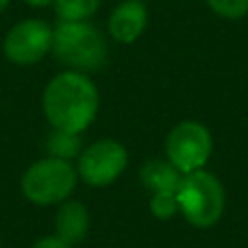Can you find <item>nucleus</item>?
<instances>
[{
  "mask_svg": "<svg viewBox=\"0 0 248 248\" xmlns=\"http://www.w3.org/2000/svg\"><path fill=\"white\" fill-rule=\"evenodd\" d=\"M42 107L52 128L83 133L98 116V87L85 72L65 70L46 85Z\"/></svg>",
  "mask_w": 248,
  "mask_h": 248,
  "instance_id": "1",
  "label": "nucleus"
},
{
  "mask_svg": "<svg viewBox=\"0 0 248 248\" xmlns=\"http://www.w3.org/2000/svg\"><path fill=\"white\" fill-rule=\"evenodd\" d=\"M52 52L63 65L77 72H96L109 59L105 35L90 22H59L52 29Z\"/></svg>",
  "mask_w": 248,
  "mask_h": 248,
  "instance_id": "2",
  "label": "nucleus"
},
{
  "mask_svg": "<svg viewBox=\"0 0 248 248\" xmlns=\"http://www.w3.org/2000/svg\"><path fill=\"white\" fill-rule=\"evenodd\" d=\"M179 214L196 229H209L220 222L227 205V194L216 174L209 170H196L183 174L176 187Z\"/></svg>",
  "mask_w": 248,
  "mask_h": 248,
  "instance_id": "3",
  "label": "nucleus"
},
{
  "mask_svg": "<svg viewBox=\"0 0 248 248\" xmlns=\"http://www.w3.org/2000/svg\"><path fill=\"white\" fill-rule=\"evenodd\" d=\"M78 174L72 161L46 157L35 161L22 174V194L26 201L39 207L61 205L77 189Z\"/></svg>",
  "mask_w": 248,
  "mask_h": 248,
  "instance_id": "4",
  "label": "nucleus"
},
{
  "mask_svg": "<svg viewBox=\"0 0 248 248\" xmlns=\"http://www.w3.org/2000/svg\"><path fill=\"white\" fill-rule=\"evenodd\" d=\"M214 153V137L202 122L183 120L166 137V159L181 172L202 170Z\"/></svg>",
  "mask_w": 248,
  "mask_h": 248,
  "instance_id": "5",
  "label": "nucleus"
},
{
  "mask_svg": "<svg viewBox=\"0 0 248 248\" xmlns=\"http://www.w3.org/2000/svg\"><path fill=\"white\" fill-rule=\"evenodd\" d=\"M128 166L126 148L116 140H98L81 150L77 157V174L92 187L116 183Z\"/></svg>",
  "mask_w": 248,
  "mask_h": 248,
  "instance_id": "6",
  "label": "nucleus"
},
{
  "mask_svg": "<svg viewBox=\"0 0 248 248\" xmlns=\"http://www.w3.org/2000/svg\"><path fill=\"white\" fill-rule=\"evenodd\" d=\"M4 57L17 65H33L52 50V29L44 20H24L4 37Z\"/></svg>",
  "mask_w": 248,
  "mask_h": 248,
  "instance_id": "7",
  "label": "nucleus"
},
{
  "mask_svg": "<svg viewBox=\"0 0 248 248\" xmlns=\"http://www.w3.org/2000/svg\"><path fill=\"white\" fill-rule=\"evenodd\" d=\"M148 26V11L141 0H124L109 17V35L120 44H133Z\"/></svg>",
  "mask_w": 248,
  "mask_h": 248,
  "instance_id": "8",
  "label": "nucleus"
},
{
  "mask_svg": "<svg viewBox=\"0 0 248 248\" xmlns=\"http://www.w3.org/2000/svg\"><path fill=\"white\" fill-rule=\"evenodd\" d=\"M90 231V209L81 201H63L55 216V237L70 246L81 244Z\"/></svg>",
  "mask_w": 248,
  "mask_h": 248,
  "instance_id": "9",
  "label": "nucleus"
},
{
  "mask_svg": "<svg viewBox=\"0 0 248 248\" xmlns=\"http://www.w3.org/2000/svg\"><path fill=\"white\" fill-rule=\"evenodd\" d=\"M181 172L168 159H150L140 168V181L150 194L155 192H176Z\"/></svg>",
  "mask_w": 248,
  "mask_h": 248,
  "instance_id": "10",
  "label": "nucleus"
},
{
  "mask_svg": "<svg viewBox=\"0 0 248 248\" xmlns=\"http://www.w3.org/2000/svg\"><path fill=\"white\" fill-rule=\"evenodd\" d=\"M46 150H48V157L72 161L83 150L81 133H70V131H59V128H55L46 141Z\"/></svg>",
  "mask_w": 248,
  "mask_h": 248,
  "instance_id": "11",
  "label": "nucleus"
},
{
  "mask_svg": "<svg viewBox=\"0 0 248 248\" xmlns=\"http://www.w3.org/2000/svg\"><path fill=\"white\" fill-rule=\"evenodd\" d=\"M59 22H85L98 11L100 0H55Z\"/></svg>",
  "mask_w": 248,
  "mask_h": 248,
  "instance_id": "12",
  "label": "nucleus"
},
{
  "mask_svg": "<svg viewBox=\"0 0 248 248\" xmlns=\"http://www.w3.org/2000/svg\"><path fill=\"white\" fill-rule=\"evenodd\" d=\"M148 207L157 220H172L174 216H179V201L174 192H155L150 196Z\"/></svg>",
  "mask_w": 248,
  "mask_h": 248,
  "instance_id": "13",
  "label": "nucleus"
},
{
  "mask_svg": "<svg viewBox=\"0 0 248 248\" xmlns=\"http://www.w3.org/2000/svg\"><path fill=\"white\" fill-rule=\"evenodd\" d=\"M216 16L224 20H242L248 13V0H205Z\"/></svg>",
  "mask_w": 248,
  "mask_h": 248,
  "instance_id": "14",
  "label": "nucleus"
},
{
  "mask_svg": "<svg viewBox=\"0 0 248 248\" xmlns=\"http://www.w3.org/2000/svg\"><path fill=\"white\" fill-rule=\"evenodd\" d=\"M31 248H74V246L65 244V242L59 240V237L50 235V237H42V240H37Z\"/></svg>",
  "mask_w": 248,
  "mask_h": 248,
  "instance_id": "15",
  "label": "nucleus"
},
{
  "mask_svg": "<svg viewBox=\"0 0 248 248\" xmlns=\"http://www.w3.org/2000/svg\"><path fill=\"white\" fill-rule=\"evenodd\" d=\"M26 4H31V7H48V4H52L55 0H24Z\"/></svg>",
  "mask_w": 248,
  "mask_h": 248,
  "instance_id": "16",
  "label": "nucleus"
},
{
  "mask_svg": "<svg viewBox=\"0 0 248 248\" xmlns=\"http://www.w3.org/2000/svg\"><path fill=\"white\" fill-rule=\"evenodd\" d=\"M9 2H11V0H0V13H2L4 9L9 7Z\"/></svg>",
  "mask_w": 248,
  "mask_h": 248,
  "instance_id": "17",
  "label": "nucleus"
},
{
  "mask_svg": "<svg viewBox=\"0 0 248 248\" xmlns=\"http://www.w3.org/2000/svg\"><path fill=\"white\" fill-rule=\"evenodd\" d=\"M0 248H2V242H0Z\"/></svg>",
  "mask_w": 248,
  "mask_h": 248,
  "instance_id": "18",
  "label": "nucleus"
}]
</instances>
